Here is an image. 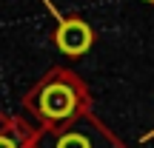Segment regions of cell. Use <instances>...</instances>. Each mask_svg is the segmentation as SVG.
Returning a JSON list of instances; mask_svg holds the SVG:
<instances>
[{
	"label": "cell",
	"instance_id": "6da1fadb",
	"mask_svg": "<svg viewBox=\"0 0 154 148\" xmlns=\"http://www.w3.org/2000/svg\"><path fill=\"white\" fill-rule=\"evenodd\" d=\"M74 108H77V94L66 83H51V86H46L43 94H40V100H37V111L43 117H49V120H66V117L74 114Z\"/></svg>",
	"mask_w": 154,
	"mask_h": 148
},
{
	"label": "cell",
	"instance_id": "7a4b0ae2",
	"mask_svg": "<svg viewBox=\"0 0 154 148\" xmlns=\"http://www.w3.org/2000/svg\"><path fill=\"white\" fill-rule=\"evenodd\" d=\"M54 40H57V49L63 54L77 57L83 51H88V46H91V29L83 20H63L57 34H54Z\"/></svg>",
	"mask_w": 154,
	"mask_h": 148
},
{
	"label": "cell",
	"instance_id": "5b68a950",
	"mask_svg": "<svg viewBox=\"0 0 154 148\" xmlns=\"http://www.w3.org/2000/svg\"><path fill=\"white\" fill-rule=\"evenodd\" d=\"M149 3H154V0H149Z\"/></svg>",
	"mask_w": 154,
	"mask_h": 148
},
{
	"label": "cell",
	"instance_id": "277c9868",
	"mask_svg": "<svg viewBox=\"0 0 154 148\" xmlns=\"http://www.w3.org/2000/svg\"><path fill=\"white\" fill-rule=\"evenodd\" d=\"M0 148H17L14 143H11V140L9 137H0Z\"/></svg>",
	"mask_w": 154,
	"mask_h": 148
},
{
	"label": "cell",
	"instance_id": "3957f363",
	"mask_svg": "<svg viewBox=\"0 0 154 148\" xmlns=\"http://www.w3.org/2000/svg\"><path fill=\"white\" fill-rule=\"evenodd\" d=\"M57 148H88V140L80 137V134H69V137H63Z\"/></svg>",
	"mask_w": 154,
	"mask_h": 148
}]
</instances>
